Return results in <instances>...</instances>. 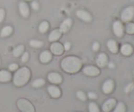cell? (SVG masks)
Returning <instances> with one entry per match:
<instances>
[{"instance_id": "obj_1", "label": "cell", "mask_w": 134, "mask_h": 112, "mask_svg": "<svg viewBox=\"0 0 134 112\" xmlns=\"http://www.w3.org/2000/svg\"><path fill=\"white\" fill-rule=\"evenodd\" d=\"M61 67L63 70L69 73L78 72L82 67V61L78 57L69 56L64 58L61 62Z\"/></svg>"}, {"instance_id": "obj_2", "label": "cell", "mask_w": 134, "mask_h": 112, "mask_svg": "<svg viewBox=\"0 0 134 112\" xmlns=\"http://www.w3.org/2000/svg\"><path fill=\"white\" fill-rule=\"evenodd\" d=\"M31 76L30 70L26 67L20 68L16 71L13 77V83L17 87H22L28 82Z\"/></svg>"}, {"instance_id": "obj_3", "label": "cell", "mask_w": 134, "mask_h": 112, "mask_svg": "<svg viewBox=\"0 0 134 112\" xmlns=\"http://www.w3.org/2000/svg\"><path fill=\"white\" fill-rule=\"evenodd\" d=\"M134 18V7H126L121 13V20L124 22H130Z\"/></svg>"}, {"instance_id": "obj_4", "label": "cell", "mask_w": 134, "mask_h": 112, "mask_svg": "<svg viewBox=\"0 0 134 112\" xmlns=\"http://www.w3.org/2000/svg\"><path fill=\"white\" fill-rule=\"evenodd\" d=\"M18 108L22 112H35L33 105L26 99H20L17 102Z\"/></svg>"}, {"instance_id": "obj_5", "label": "cell", "mask_w": 134, "mask_h": 112, "mask_svg": "<svg viewBox=\"0 0 134 112\" xmlns=\"http://www.w3.org/2000/svg\"><path fill=\"white\" fill-rule=\"evenodd\" d=\"M113 30L114 34L118 38H122L124 35V28L122 23L120 21L116 20L113 24Z\"/></svg>"}, {"instance_id": "obj_6", "label": "cell", "mask_w": 134, "mask_h": 112, "mask_svg": "<svg viewBox=\"0 0 134 112\" xmlns=\"http://www.w3.org/2000/svg\"><path fill=\"white\" fill-rule=\"evenodd\" d=\"M82 71L85 75L88 76H97L100 73L99 70L97 67L93 66H88L85 67Z\"/></svg>"}, {"instance_id": "obj_7", "label": "cell", "mask_w": 134, "mask_h": 112, "mask_svg": "<svg viewBox=\"0 0 134 112\" xmlns=\"http://www.w3.org/2000/svg\"><path fill=\"white\" fill-rule=\"evenodd\" d=\"M51 51L54 55H60L64 52V47L61 43L55 42L51 45Z\"/></svg>"}, {"instance_id": "obj_8", "label": "cell", "mask_w": 134, "mask_h": 112, "mask_svg": "<svg viewBox=\"0 0 134 112\" xmlns=\"http://www.w3.org/2000/svg\"><path fill=\"white\" fill-rule=\"evenodd\" d=\"M76 14H77V17H79L80 19L85 21V22H89L92 20V17L91 14L88 12L86 11V10H79L76 13Z\"/></svg>"}, {"instance_id": "obj_9", "label": "cell", "mask_w": 134, "mask_h": 112, "mask_svg": "<svg viewBox=\"0 0 134 112\" xmlns=\"http://www.w3.org/2000/svg\"><path fill=\"white\" fill-rule=\"evenodd\" d=\"M18 7H19V11L21 15L24 18L28 17V16L30 15V9L27 4L24 1H21L20 2Z\"/></svg>"}, {"instance_id": "obj_10", "label": "cell", "mask_w": 134, "mask_h": 112, "mask_svg": "<svg viewBox=\"0 0 134 112\" xmlns=\"http://www.w3.org/2000/svg\"><path fill=\"white\" fill-rule=\"evenodd\" d=\"M114 87H115V83H114V81L113 80H107V81H105L103 87H102L103 93H105V94H109L113 90Z\"/></svg>"}, {"instance_id": "obj_11", "label": "cell", "mask_w": 134, "mask_h": 112, "mask_svg": "<svg viewBox=\"0 0 134 112\" xmlns=\"http://www.w3.org/2000/svg\"><path fill=\"white\" fill-rule=\"evenodd\" d=\"M48 79L52 83L60 84L62 81V77L59 73L56 72H51L48 75Z\"/></svg>"}, {"instance_id": "obj_12", "label": "cell", "mask_w": 134, "mask_h": 112, "mask_svg": "<svg viewBox=\"0 0 134 112\" xmlns=\"http://www.w3.org/2000/svg\"><path fill=\"white\" fill-rule=\"evenodd\" d=\"M116 105V100L113 98H110L107 100L102 106V110L105 112H109L114 108Z\"/></svg>"}, {"instance_id": "obj_13", "label": "cell", "mask_w": 134, "mask_h": 112, "mask_svg": "<svg viewBox=\"0 0 134 112\" xmlns=\"http://www.w3.org/2000/svg\"><path fill=\"white\" fill-rule=\"evenodd\" d=\"M52 54L48 51H44L41 53L39 56V60L43 64H47L52 60Z\"/></svg>"}, {"instance_id": "obj_14", "label": "cell", "mask_w": 134, "mask_h": 112, "mask_svg": "<svg viewBox=\"0 0 134 112\" xmlns=\"http://www.w3.org/2000/svg\"><path fill=\"white\" fill-rule=\"evenodd\" d=\"M73 21L71 18H67L65 19L62 23L61 24L60 27V30L62 31V33H66L69 30L72 26Z\"/></svg>"}, {"instance_id": "obj_15", "label": "cell", "mask_w": 134, "mask_h": 112, "mask_svg": "<svg viewBox=\"0 0 134 112\" xmlns=\"http://www.w3.org/2000/svg\"><path fill=\"white\" fill-rule=\"evenodd\" d=\"M107 61H108V58L106 54L102 52L98 55V58L96 60L97 65L101 68H103L107 64Z\"/></svg>"}, {"instance_id": "obj_16", "label": "cell", "mask_w": 134, "mask_h": 112, "mask_svg": "<svg viewBox=\"0 0 134 112\" xmlns=\"http://www.w3.org/2000/svg\"><path fill=\"white\" fill-rule=\"evenodd\" d=\"M120 52L124 56H130L133 52V47L130 44H124L120 48Z\"/></svg>"}, {"instance_id": "obj_17", "label": "cell", "mask_w": 134, "mask_h": 112, "mask_svg": "<svg viewBox=\"0 0 134 112\" xmlns=\"http://www.w3.org/2000/svg\"><path fill=\"white\" fill-rule=\"evenodd\" d=\"M48 91L50 95L53 98H59L61 95V91H60V89L56 86H54V85L49 86L48 87Z\"/></svg>"}, {"instance_id": "obj_18", "label": "cell", "mask_w": 134, "mask_h": 112, "mask_svg": "<svg viewBox=\"0 0 134 112\" xmlns=\"http://www.w3.org/2000/svg\"><path fill=\"white\" fill-rule=\"evenodd\" d=\"M62 35V31H60V29H56V30H53L51 31V34L48 35V40L51 42L56 41L58 40Z\"/></svg>"}, {"instance_id": "obj_19", "label": "cell", "mask_w": 134, "mask_h": 112, "mask_svg": "<svg viewBox=\"0 0 134 112\" xmlns=\"http://www.w3.org/2000/svg\"><path fill=\"white\" fill-rule=\"evenodd\" d=\"M107 46L108 47L109 50L112 53H117L118 51H119V47H118L117 43L115 40L111 39V40L108 41L107 43Z\"/></svg>"}, {"instance_id": "obj_20", "label": "cell", "mask_w": 134, "mask_h": 112, "mask_svg": "<svg viewBox=\"0 0 134 112\" xmlns=\"http://www.w3.org/2000/svg\"><path fill=\"white\" fill-rule=\"evenodd\" d=\"M11 74L7 70L0 71V82H8L11 79Z\"/></svg>"}, {"instance_id": "obj_21", "label": "cell", "mask_w": 134, "mask_h": 112, "mask_svg": "<svg viewBox=\"0 0 134 112\" xmlns=\"http://www.w3.org/2000/svg\"><path fill=\"white\" fill-rule=\"evenodd\" d=\"M13 28L10 26H5L2 28L1 31V37L6 38L10 35L13 32Z\"/></svg>"}, {"instance_id": "obj_22", "label": "cell", "mask_w": 134, "mask_h": 112, "mask_svg": "<svg viewBox=\"0 0 134 112\" xmlns=\"http://www.w3.org/2000/svg\"><path fill=\"white\" fill-rule=\"evenodd\" d=\"M24 51V46L23 45H18L13 51V55L15 57H18L20 56L22 53H23Z\"/></svg>"}, {"instance_id": "obj_23", "label": "cell", "mask_w": 134, "mask_h": 112, "mask_svg": "<svg viewBox=\"0 0 134 112\" xmlns=\"http://www.w3.org/2000/svg\"><path fill=\"white\" fill-rule=\"evenodd\" d=\"M48 28H49V24H48V22L47 21H43L41 23L39 24V31L41 34H44L48 31Z\"/></svg>"}, {"instance_id": "obj_24", "label": "cell", "mask_w": 134, "mask_h": 112, "mask_svg": "<svg viewBox=\"0 0 134 112\" xmlns=\"http://www.w3.org/2000/svg\"><path fill=\"white\" fill-rule=\"evenodd\" d=\"M30 45L34 48H40L43 45V43L41 41L38 40H31L30 41Z\"/></svg>"}, {"instance_id": "obj_25", "label": "cell", "mask_w": 134, "mask_h": 112, "mask_svg": "<svg viewBox=\"0 0 134 112\" xmlns=\"http://www.w3.org/2000/svg\"><path fill=\"white\" fill-rule=\"evenodd\" d=\"M126 31L128 34H134V23L128 22L126 26Z\"/></svg>"}, {"instance_id": "obj_26", "label": "cell", "mask_w": 134, "mask_h": 112, "mask_svg": "<svg viewBox=\"0 0 134 112\" xmlns=\"http://www.w3.org/2000/svg\"><path fill=\"white\" fill-rule=\"evenodd\" d=\"M114 112H126V106L123 102H120L115 108Z\"/></svg>"}, {"instance_id": "obj_27", "label": "cell", "mask_w": 134, "mask_h": 112, "mask_svg": "<svg viewBox=\"0 0 134 112\" xmlns=\"http://www.w3.org/2000/svg\"><path fill=\"white\" fill-rule=\"evenodd\" d=\"M45 81L43 79H37L35 80V81L33 82L32 85L35 88H38V87H41L43 86V85L44 84Z\"/></svg>"}, {"instance_id": "obj_28", "label": "cell", "mask_w": 134, "mask_h": 112, "mask_svg": "<svg viewBox=\"0 0 134 112\" xmlns=\"http://www.w3.org/2000/svg\"><path fill=\"white\" fill-rule=\"evenodd\" d=\"M89 111L90 112H99V107L95 102H90L89 104Z\"/></svg>"}, {"instance_id": "obj_29", "label": "cell", "mask_w": 134, "mask_h": 112, "mask_svg": "<svg viewBox=\"0 0 134 112\" xmlns=\"http://www.w3.org/2000/svg\"><path fill=\"white\" fill-rule=\"evenodd\" d=\"M77 97H78L79 99H80L81 100L85 101L86 100V95H85V93L82 91H78L77 93Z\"/></svg>"}, {"instance_id": "obj_30", "label": "cell", "mask_w": 134, "mask_h": 112, "mask_svg": "<svg viewBox=\"0 0 134 112\" xmlns=\"http://www.w3.org/2000/svg\"><path fill=\"white\" fill-rule=\"evenodd\" d=\"M133 87H134V84L133 83H131L128 84V85L126 87L125 92L126 93H130V92H131L132 90H133Z\"/></svg>"}, {"instance_id": "obj_31", "label": "cell", "mask_w": 134, "mask_h": 112, "mask_svg": "<svg viewBox=\"0 0 134 112\" xmlns=\"http://www.w3.org/2000/svg\"><path fill=\"white\" fill-rule=\"evenodd\" d=\"M29 59V53L27 52H24L23 55H22V58H21V60L22 62H26Z\"/></svg>"}, {"instance_id": "obj_32", "label": "cell", "mask_w": 134, "mask_h": 112, "mask_svg": "<svg viewBox=\"0 0 134 112\" xmlns=\"http://www.w3.org/2000/svg\"><path fill=\"white\" fill-rule=\"evenodd\" d=\"M18 68V64H16V63H13V64H11L9 66V69L10 70V71H15Z\"/></svg>"}, {"instance_id": "obj_33", "label": "cell", "mask_w": 134, "mask_h": 112, "mask_svg": "<svg viewBox=\"0 0 134 112\" xmlns=\"http://www.w3.org/2000/svg\"><path fill=\"white\" fill-rule=\"evenodd\" d=\"M5 18V10L3 9H0V22H3Z\"/></svg>"}, {"instance_id": "obj_34", "label": "cell", "mask_w": 134, "mask_h": 112, "mask_svg": "<svg viewBox=\"0 0 134 112\" xmlns=\"http://www.w3.org/2000/svg\"><path fill=\"white\" fill-rule=\"evenodd\" d=\"M31 7L34 10H37L39 9V4H38V3L36 1H34L31 3Z\"/></svg>"}, {"instance_id": "obj_35", "label": "cell", "mask_w": 134, "mask_h": 112, "mask_svg": "<svg viewBox=\"0 0 134 112\" xmlns=\"http://www.w3.org/2000/svg\"><path fill=\"white\" fill-rule=\"evenodd\" d=\"M99 49V44L98 42H95L92 45V49L94 51H98Z\"/></svg>"}, {"instance_id": "obj_36", "label": "cell", "mask_w": 134, "mask_h": 112, "mask_svg": "<svg viewBox=\"0 0 134 112\" xmlns=\"http://www.w3.org/2000/svg\"><path fill=\"white\" fill-rule=\"evenodd\" d=\"M64 49L66 50V51H69V49H70L71 47V44L70 43H69V42H66V43H65V45H64Z\"/></svg>"}, {"instance_id": "obj_37", "label": "cell", "mask_w": 134, "mask_h": 112, "mask_svg": "<svg viewBox=\"0 0 134 112\" xmlns=\"http://www.w3.org/2000/svg\"><path fill=\"white\" fill-rule=\"evenodd\" d=\"M88 97L90 99H95V98H96V94L94 93H89Z\"/></svg>"}, {"instance_id": "obj_38", "label": "cell", "mask_w": 134, "mask_h": 112, "mask_svg": "<svg viewBox=\"0 0 134 112\" xmlns=\"http://www.w3.org/2000/svg\"><path fill=\"white\" fill-rule=\"evenodd\" d=\"M109 67L111 68H115V64H114L113 62H110L109 64Z\"/></svg>"}, {"instance_id": "obj_39", "label": "cell", "mask_w": 134, "mask_h": 112, "mask_svg": "<svg viewBox=\"0 0 134 112\" xmlns=\"http://www.w3.org/2000/svg\"><path fill=\"white\" fill-rule=\"evenodd\" d=\"M132 91H133V96H134V87H133V90H132Z\"/></svg>"}, {"instance_id": "obj_40", "label": "cell", "mask_w": 134, "mask_h": 112, "mask_svg": "<svg viewBox=\"0 0 134 112\" xmlns=\"http://www.w3.org/2000/svg\"><path fill=\"white\" fill-rule=\"evenodd\" d=\"M26 1H31V0H26Z\"/></svg>"}, {"instance_id": "obj_41", "label": "cell", "mask_w": 134, "mask_h": 112, "mask_svg": "<svg viewBox=\"0 0 134 112\" xmlns=\"http://www.w3.org/2000/svg\"><path fill=\"white\" fill-rule=\"evenodd\" d=\"M133 73H134V71H133Z\"/></svg>"}]
</instances>
